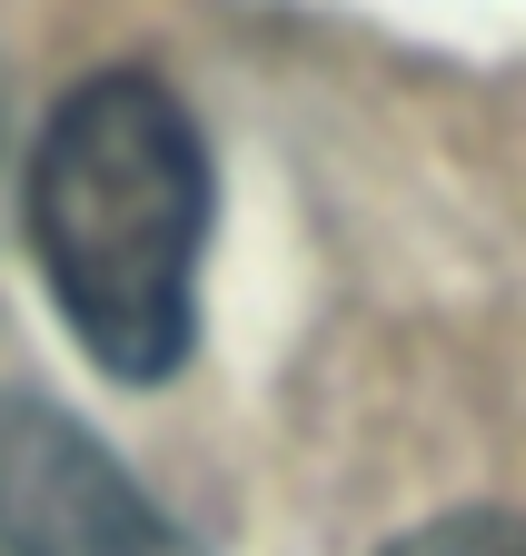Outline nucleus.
Here are the masks:
<instances>
[{"mask_svg": "<svg viewBox=\"0 0 526 556\" xmlns=\"http://www.w3.org/2000/svg\"><path fill=\"white\" fill-rule=\"evenodd\" d=\"M0 556H200V536L80 417L0 397Z\"/></svg>", "mask_w": 526, "mask_h": 556, "instance_id": "nucleus-2", "label": "nucleus"}, {"mask_svg": "<svg viewBox=\"0 0 526 556\" xmlns=\"http://www.w3.org/2000/svg\"><path fill=\"white\" fill-rule=\"evenodd\" d=\"M21 229L60 328L119 388H159L200 338L209 139L159 70H100L60 100L21 169Z\"/></svg>", "mask_w": 526, "mask_h": 556, "instance_id": "nucleus-1", "label": "nucleus"}, {"mask_svg": "<svg viewBox=\"0 0 526 556\" xmlns=\"http://www.w3.org/2000/svg\"><path fill=\"white\" fill-rule=\"evenodd\" d=\"M387 556H526V517H437V527L398 536Z\"/></svg>", "mask_w": 526, "mask_h": 556, "instance_id": "nucleus-3", "label": "nucleus"}]
</instances>
